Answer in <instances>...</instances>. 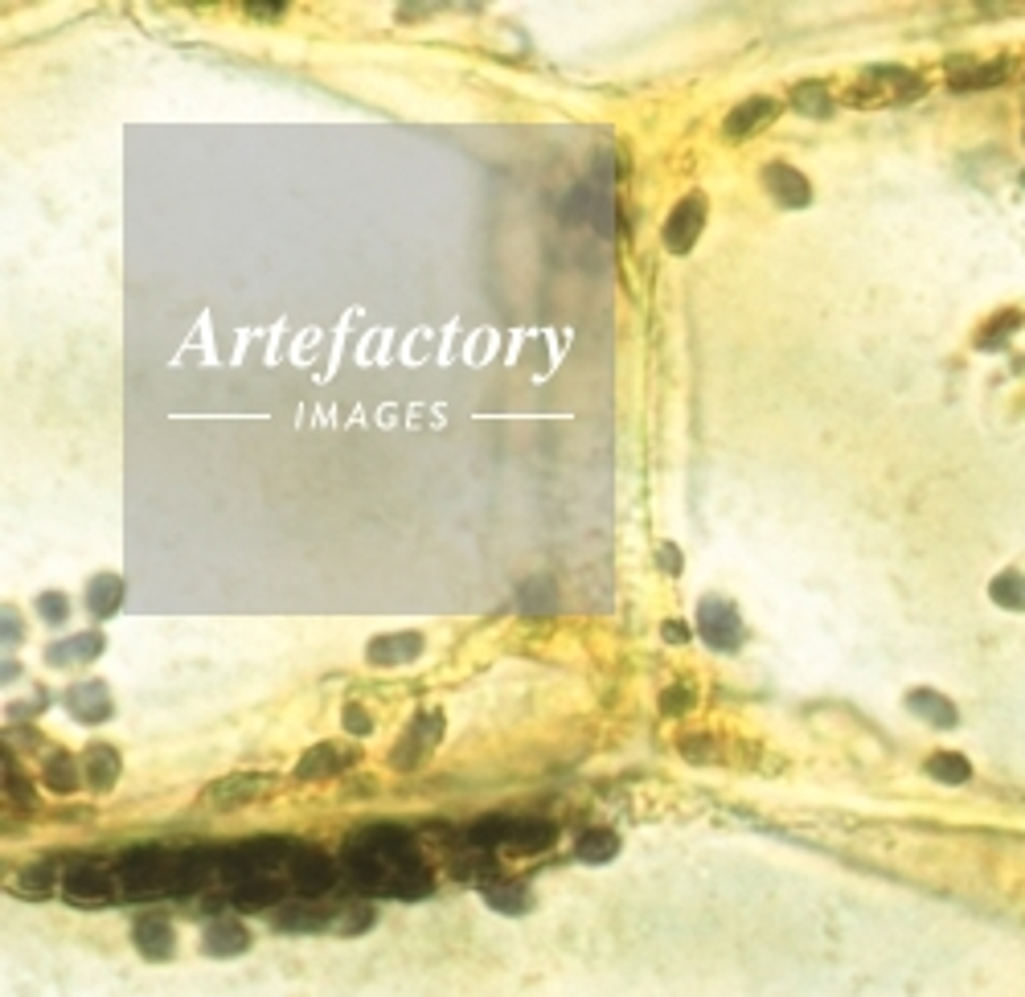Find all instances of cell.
<instances>
[{"mask_svg": "<svg viewBox=\"0 0 1025 997\" xmlns=\"http://www.w3.org/2000/svg\"><path fill=\"white\" fill-rule=\"evenodd\" d=\"M484 899L493 903L496 911H525L530 907V891L525 887H517V882H509V887H484Z\"/></svg>", "mask_w": 1025, "mask_h": 997, "instance_id": "484cf974", "label": "cell"}, {"mask_svg": "<svg viewBox=\"0 0 1025 997\" xmlns=\"http://www.w3.org/2000/svg\"><path fill=\"white\" fill-rule=\"evenodd\" d=\"M988 600L1005 611H1025V575L1021 571H1001L988 583Z\"/></svg>", "mask_w": 1025, "mask_h": 997, "instance_id": "e0dca14e", "label": "cell"}, {"mask_svg": "<svg viewBox=\"0 0 1025 997\" xmlns=\"http://www.w3.org/2000/svg\"><path fill=\"white\" fill-rule=\"evenodd\" d=\"M1001 78H1005V62H988V66H977V70H968V74H960L956 87H993Z\"/></svg>", "mask_w": 1025, "mask_h": 997, "instance_id": "83f0119b", "label": "cell"}, {"mask_svg": "<svg viewBox=\"0 0 1025 997\" xmlns=\"http://www.w3.org/2000/svg\"><path fill=\"white\" fill-rule=\"evenodd\" d=\"M923 95V82L910 70L899 66H874L870 74L861 78L857 87L849 91V103L857 107H882V103H902V99Z\"/></svg>", "mask_w": 1025, "mask_h": 997, "instance_id": "7a4b0ae2", "label": "cell"}, {"mask_svg": "<svg viewBox=\"0 0 1025 997\" xmlns=\"http://www.w3.org/2000/svg\"><path fill=\"white\" fill-rule=\"evenodd\" d=\"M136 944L144 957L152 960H165L168 952H173V928H168V920H160V915H148V920L136 923Z\"/></svg>", "mask_w": 1025, "mask_h": 997, "instance_id": "2e32d148", "label": "cell"}, {"mask_svg": "<svg viewBox=\"0 0 1025 997\" xmlns=\"http://www.w3.org/2000/svg\"><path fill=\"white\" fill-rule=\"evenodd\" d=\"M246 17H259V21H275V17H283V4H246Z\"/></svg>", "mask_w": 1025, "mask_h": 997, "instance_id": "836d02e7", "label": "cell"}, {"mask_svg": "<svg viewBox=\"0 0 1025 997\" xmlns=\"http://www.w3.org/2000/svg\"><path fill=\"white\" fill-rule=\"evenodd\" d=\"M1017 325H1021V316H1017V312H1009L1005 325H1001V316H993V325H988V329L977 337V345H980V349H993V337H1005V333L1017 329Z\"/></svg>", "mask_w": 1025, "mask_h": 997, "instance_id": "f546056e", "label": "cell"}, {"mask_svg": "<svg viewBox=\"0 0 1025 997\" xmlns=\"http://www.w3.org/2000/svg\"><path fill=\"white\" fill-rule=\"evenodd\" d=\"M660 637H665L668 645H685V640H689V629L681 624V620H665V624H660Z\"/></svg>", "mask_w": 1025, "mask_h": 997, "instance_id": "1f68e13d", "label": "cell"}, {"mask_svg": "<svg viewBox=\"0 0 1025 997\" xmlns=\"http://www.w3.org/2000/svg\"><path fill=\"white\" fill-rule=\"evenodd\" d=\"M345 866L353 874V882L374 895H423L431 887L410 837H402L390 825L353 837V845L345 854Z\"/></svg>", "mask_w": 1025, "mask_h": 997, "instance_id": "6da1fadb", "label": "cell"}, {"mask_svg": "<svg viewBox=\"0 0 1025 997\" xmlns=\"http://www.w3.org/2000/svg\"><path fill=\"white\" fill-rule=\"evenodd\" d=\"M259 788H263L259 776H234V780H222L218 788H210V801L218 804V809H234V804L259 796Z\"/></svg>", "mask_w": 1025, "mask_h": 997, "instance_id": "d6986e66", "label": "cell"}, {"mask_svg": "<svg viewBox=\"0 0 1025 997\" xmlns=\"http://www.w3.org/2000/svg\"><path fill=\"white\" fill-rule=\"evenodd\" d=\"M38 616L46 620V624H62V620L70 616V600L62 591H46V595H38Z\"/></svg>", "mask_w": 1025, "mask_h": 997, "instance_id": "4316f807", "label": "cell"}, {"mask_svg": "<svg viewBox=\"0 0 1025 997\" xmlns=\"http://www.w3.org/2000/svg\"><path fill=\"white\" fill-rule=\"evenodd\" d=\"M345 726L353 735H369V715L361 707H345Z\"/></svg>", "mask_w": 1025, "mask_h": 997, "instance_id": "4dcf8cb0", "label": "cell"}, {"mask_svg": "<svg viewBox=\"0 0 1025 997\" xmlns=\"http://www.w3.org/2000/svg\"><path fill=\"white\" fill-rule=\"evenodd\" d=\"M439 735H444V718L431 715V710H426V715H418V723L410 726L407 735H402V747L394 751V764H398V767L418 764V751H423V747H431Z\"/></svg>", "mask_w": 1025, "mask_h": 997, "instance_id": "7c38bea8", "label": "cell"}, {"mask_svg": "<svg viewBox=\"0 0 1025 997\" xmlns=\"http://www.w3.org/2000/svg\"><path fill=\"white\" fill-rule=\"evenodd\" d=\"M291 887L300 895H324L332 887V862L324 858L320 850H300L296 845V858H291V871H288Z\"/></svg>", "mask_w": 1025, "mask_h": 997, "instance_id": "52a82bcc", "label": "cell"}, {"mask_svg": "<svg viewBox=\"0 0 1025 997\" xmlns=\"http://www.w3.org/2000/svg\"><path fill=\"white\" fill-rule=\"evenodd\" d=\"M345 764H349V756H340L337 747L324 743V747H316V751H308V756L300 759V767H296V772L308 780V776H332V772H340Z\"/></svg>", "mask_w": 1025, "mask_h": 997, "instance_id": "cb8c5ba5", "label": "cell"}, {"mask_svg": "<svg viewBox=\"0 0 1025 997\" xmlns=\"http://www.w3.org/2000/svg\"><path fill=\"white\" fill-rule=\"evenodd\" d=\"M46 785H49V793H74L82 785V767L58 751V756L46 759Z\"/></svg>", "mask_w": 1025, "mask_h": 997, "instance_id": "7402d4cb", "label": "cell"}, {"mask_svg": "<svg viewBox=\"0 0 1025 997\" xmlns=\"http://www.w3.org/2000/svg\"><path fill=\"white\" fill-rule=\"evenodd\" d=\"M103 653V637L99 632H82V637H66L58 640L54 649H46V661L49 665H82V661H95Z\"/></svg>", "mask_w": 1025, "mask_h": 997, "instance_id": "4fadbf2b", "label": "cell"}, {"mask_svg": "<svg viewBox=\"0 0 1025 997\" xmlns=\"http://www.w3.org/2000/svg\"><path fill=\"white\" fill-rule=\"evenodd\" d=\"M13 637H21V624H13V611H4V645H13Z\"/></svg>", "mask_w": 1025, "mask_h": 997, "instance_id": "d590c367", "label": "cell"}, {"mask_svg": "<svg viewBox=\"0 0 1025 997\" xmlns=\"http://www.w3.org/2000/svg\"><path fill=\"white\" fill-rule=\"evenodd\" d=\"M119 603H124V579H119V575H95V579L87 583V608L95 611L99 620L119 611Z\"/></svg>", "mask_w": 1025, "mask_h": 997, "instance_id": "5bb4252c", "label": "cell"}, {"mask_svg": "<svg viewBox=\"0 0 1025 997\" xmlns=\"http://www.w3.org/2000/svg\"><path fill=\"white\" fill-rule=\"evenodd\" d=\"M579 858L582 862H607L611 854L619 850V842H616V833H607V829H590V833H582L579 837Z\"/></svg>", "mask_w": 1025, "mask_h": 997, "instance_id": "d4e9b609", "label": "cell"}, {"mask_svg": "<svg viewBox=\"0 0 1025 997\" xmlns=\"http://www.w3.org/2000/svg\"><path fill=\"white\" fill-rule=\"evenodd\" d=\"M907 707H910V715H919L923 723L939 726V731H952V726L960 723L956 707H952L943 694H935V689H910V694H907Z\"/></svg>", "mask_w": 1025, "mask_h": 997, "instance_id": "8fae6325", "label": "cell"}, {"mask_svg": "<svg viewBox=\"0 0 1025 997\" xmlns=\"http://www.w3.org/2000/svg\"><path fill=\"white\" fill-rule=\"evenodd\" d=\"M685 702H689L685 689H668V694H665V710H668V715H681V710H685Z\"/></svg>", "mask_w": 1025, "mask_h": 997, "instance_id": "e575fe53", "label": "cell"}, {"mask_svg": "<svg viewBox=\"0 0 1025 997\" xmlns=\"http://www.w3.org/2000/svg\"><path fill=\"white\" fill-rule=\"evenodd\" d=\"M119 882H116V871H107L103 862H82V866H74V871L66 874V895L70 903H87V907H95V903L111 899V891H116Z\"/></svg>", "mask_w": 1025, "mask_h": 997, "instance_id": "5b68a950", "label": "cell"}, {"mask_svg": "<svg viewBox=\"0 0 1025 997\" xmlns=\"http://www.w3.org/2000/svg\"><path fill=\"white\" fill-rule=\"evenodd\" d=\"M706 213H710V205H706V197H702V194L681 197V202L673 205V213L665 218V230H660L665 251L668 255H689V251H693L697 234L706 230Z\"/></svg>", "mask_w": 1025, "mask_h": 997, "instance_id": "3957f363", "label": "cell"}, {"mask_svg": "<svg viewBox=\"0 0 1025 997\" xmlns=\"http://www.w3.org/2000/svg\"><path fill=\"white\" fill-rule=\"evenodd\" d=\"M517 600H521L525 611H554V608H558V591H554L550 575H533V579L521 587Z\"/></svg>", "mask_w": 1025, "mask_h": 997, "instance_id": "603a6c76", "label": "cell"}, {"mask_svg": "<svg viewBox=\"0 0 1025 997\" xmlns=\"http://www.w3.org/2000/svg\"><path fill=\"white\" fill-rule=\"evenodd\" d=\"M927 772L935 776L939 785H968V780H972V764H968L964 756H956V751H939V756H931Z\"/></svg>", "mask_w": 1025, "mask_h": 997, "instance_id": "44dd1931", "label": "cell"}, {"mask_svg": "<svg viewBox=\"0 0 1025 997\" xmlns=\"http://www.w3.org/2000/svg\"><path fill=\"white\" fill-rule=\"evenodd\" d=\"M792 103L800 107L804 116H813V119H829L832 116V95L824 82H800V87L792 91Z\"/></svg>", "mask_w": 1025, "mask_h": 997, "instance_id": "ffe728a7", "label": "cell"}, {"mask_svg": "<svg viewBox=\"0 0 1025 997\" xmlns=\"http://www.w3.org/2000/svg\"><path fill=\"white\" fill-rule=\"evenodd\" d=\"M423 653V637L418 632H394V637H377L366 649V657L374 665H407Z\"/></svg>", "mask_w": 1025, "mask_h": 997, "instance_id": "30bf717a", "label": "cell"}, {"mask_svg": "<svg viewBox=\"0 0 1025 997\" xmlns=\"http://www.w3.org/2000/svg\"><path fill=\"white\" fill-rule=\"evenodd\" d=\"M763 185H767V194L784 205V210H804V205L813 202V185H808V177H804L800 169H792V165H767L763 169Z\"/></svg>", "mask_w": 1025, "mask_h": 997, "instance_id": "8992f818", "label": "cell"}, {"mask_svg": "<svg viewBox=\"0 0 1025 997\" xmlns=\"http://www.w3.org/2000/svg\"><path fill=\"white\" fill-rule=\"evenodd\" d=\"M246 944H251L246 928H238V923H230V920L213 923V928L205 932V952H213V957H234V952H242Z\"/></svg>", "mask_w": 1025, "mask_h": 997, "instance_id": "ac0fdd59", "label": "cell"}, {"mask_svg": "<svg viewBox=\"0 0 1025 997\" xmlns=\"http://www.w3.org/2000/svg\"><path fill=\"white\" fill-rule=\"evenodd\" d=\"M775 119H780V103L767 95H754L726 116V136H754L759 127L775 124Z\"/></svg>", "mask_w": 1025, "mask_h": 997, "instance_id": "9c48e42d", "label": "cell"}, {"mask_svg": "<svg viewBox=\"0 0 1025 997\" xmlns=\"http://www.w3.org/2000/svg\"><path fill=\"white\" fill-rule=\"evenodd\" d=\"M21 895H46L49 887H54V871L49 866H30V871L21 874Z\"/></svg>", "mask_w": 1025, "mask_h": 997, "instance_id": "f1b7e54d", "label": "cell"}, {"mask_svg": "<svg viewBox=\"0 0 1025 997\" xmlns=\"http://www.w3.org/2000/svg\"><path fill=\"white\" fill-rule=\"evenodd\" d=\"M66 707L78 723H107V718L116 715V702H111L103 681H82V686H74L66 694Z\"/></svg>", "mask_w": 1025, "mask_h": 997, "instance_id": "ba28073f", "label": "cell"}, {"mask_svg": "<svg viewBox=\"0 0 1025 997\" xmlns=\"http://www.w3.org/2000/svg\"><path fill=\"white\" fill-rule=\"evenodd\" d=\"M82 780H87L90 788H99V793L111 788L119 780V756L111 751V747H103V743L90 747L87 759H82Z\"/></svg>", "mask_w": 1025, "mask_h": 997, "instance_id": "9a60e30c", "label": "cell"}, {"mask_svg": "<svg viewBox=\"0 0 1025 997\" xmlns=\"http://www.w3.org/2000/svg\"><path fill=\"white\" fill-rule=\"evenodd\" d=\"M697 629L706 637L710 649L718 653H735L743 645V620H738V608L726 600H702L697 603Z\"/></svg>", "mask_w": 1025, "mask_h": 997, "instance_id": "277c9868", "label": "cell"}, {"mask_svg": "<svg viewBox=\"0 0 1025 997\" xmlns=\"http://www.w3.org/2000/svg\"><path fill=\"white\" fill-rule=\"evenodd\" d=\"M660 567H665V571H673V575H681V567H685V559H681V551H677L673 542L660 546Z\"/></svg>", "mask_w": 1025, "mask_h": 997, "instance_id": "d6a6232c", "label": "cell"}]
</instances>
